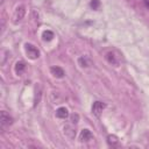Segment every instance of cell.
I'll use <instances>...</instances> for the list:
<instances>
[{"instance_id":"cell-1","label":"cell","mask_w":149,"mask_h":149,"mask_svg":"<svg viewBox=\"0 0 149 149\" xmlns=\"http://www.w3.org/2000/svg\"><path fill=\"white\" fill-rule=\"evenodd\" d=\"M24 48H26V54L28 55L29 58H31V59H36V58L40 56V51H38L33 44H30V43H26Z\"/></svg>"},{"instance_id":"cell-2","label":"cell","mask_w":149,"mask_h":149,"mask_svg":"<svg viewBox=\"0 0 149 149\" xmlns=\"http://www.w3.org/2000/svg\"><path fill=\"white\" fill-rule=\"evenodd\" d=\"M12 123H13L12 116H9V114H7L5 111H2L1 114H0V126H1V128L5 129L6 127L10 126Z\"/></svg>"},{"instance_id":"cell-3","label":"cell","mask_w":149,"mask_h":149,"mask_svg":"<svg viewBox=\"0 0 149 149\" xmlns=\"http://www.w3.org/2000/svg\"><path fill=\"white\" fill-rule=\"evenodd\" d=\"M104 108H105V104H104V102H101V101H94L93 105H92V113H93L95 116L99 118V116L101 115Z\"/></svg>"},{"instance_id":"cell-4","label":"cell","mask_w":149,"mask_h":149,"mask_svg":"<svg viewBox=\"0 0 149 149\" xmlns=\"http://www.w3.org/2000/svg\"><path fill=\"white\" fill-rule=\"evenodd\" d=\"M92 139H93V135H92V133L88 129H83L80 132V134H79V140L81 142H88Z\"/></svg>"},{"instance_id":"cell-5","label":"cell","mask_w":149,"mask_h":149,"mask_svg":"<svg viewBox=\"0 0 149 149\" xmlns=\"http://www.w3.org/2000/svg\"><path fill=\"white\" fill-rule=\"evenodd\" d=\"M24 13H26V9H24V7H23V6L17 7V8H16V10H15V13H14V21H15V22H17V21L22 20V19H23V16H24Z\"/></svg>"},{"instance_id":"cell-6","label":"cell","mask_w":149,"mask_h":149,"mask_svg":"<svg viewBox=\"0 0 149 149\" xmlns=\"http://www.w3.org/2000/svg\"><path fill=\"white\" fill-rule=\"evenodd\" d=\"M64 134L69 137V139H74V136H76V130H74V127L72 126V125H66L65 127H64Z\"/></svg>"},{"instance_id":"cell-7","label":"cell","mask_w":149,"mask_h":149,"mask_svg":"<svg viewBox=\"0 0 149 149\" xmlns=\"http://www.w3.org/2000/svg\"><path fill=\"white\" fill-rule=\"evenodd\" d=\"M50 72L56 77V78H62L64 77V70L59 66H51L50 68Z\"/></svg>"},{"instance_id":"cell-8","label":"cell","mask_w":149,"mask_h":149,"mask_svg":"<svg viewBox=\"0 0 149 149\" xmlns=\"http://www.w3.org/2000/svg\"><path fill=\"white\" fill-rule=\"evenodd\" d=\"M56 116L59 118V119H65L69 116V111L66 107H59L57 111H56Z\"/></svg>"},{"instance_id":"cell-9","label":"cell","mask_w":149,"mask_h":149,"mask_svg":"<svg viewBox=\"0 0 149 149\" xmlns=\"http://www.w3.org/2000/svg\"><path fill=\"white\" fill-rule=\"evenodd\" d=\"M107 143H108L111 147L115 148V147L119 146V139H118L115 135H108V136H107Z\"/></svg>"},{"instance_id":"cell-10","label":"cell","mask_w":149,"mask_h":149,"mask_svg":"<svg viewBox=\"0 0 149 149\" xmlns=\"http://www.w3.org/2000/svg\"><path fill=\"white\" fill-rule=\"evenodd\" d=\"M78 63H79L80 66H83V68H87V66L91 65V59H90L88 57H86V56H81V57H79Z\"/></svg>"},{"instance_id":"cell-11","label":"cell","mask_w":149,"mask_h":149,"mask_svg":"<svg viewBox=\"0 0 149 149\" xmlns=\"http://www.w3.org/2000/svg\"><path fill=\"white\" fill-rule=\"evenodd\" d=\"M42 37H43L44 41H51L52 37H54V33L51 30H45V31H43Z\"/></svg>"},{"instance_id":"cell-12","label":"cell","mask_w":149,"mask_h":149,"mask_svg":"<svg viewBox=\"0 0 149 149\" xmlns=\"http://www.w3.org/2000/svg\"><path fill=\"white\" fill-rule=\"evenodd\" d=\"M24 68H26V65H24L23 62H17L16 65H15V72L16 73H21L24 70Z\"/></svg>"},{"instance_id":"cell-13","label":"cell","mask_w":149,"mask_h":149,"mask_svg":"<svg viewBox=\"0 0 149 149\" xmlns=\"http://www.w3.org/2000/svg\"><path fill=\"white\" fill-rule=\"evenodd\" d=\"M78 120H79V115L78 114H72L71 116H70V121H71V123L73 125H76L77 122H78Z\"/></svg>"},{"instance_id":"cell-14","label":"cell","mask_w":149,"mask_h":149,"mask_svg":"<svg viewBox=\"0 0 149 149\" xmlns=\"http://www.w3.org/2000/svg\"><path fill=\"white\" fill-rule=\"evenodd\" d=\"M99 6H100L99 0H92V1H91V7H92V9H98Z\"/></svg>"}]
</instances>
